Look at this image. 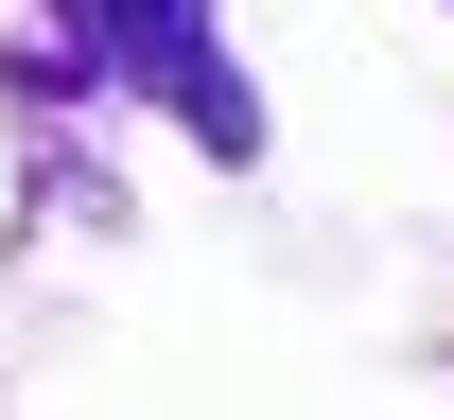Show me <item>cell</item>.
Returning <instances> with one entry per match:
<instances>
[{
    "label": "cell",
    "mask_w": 454,
    "mask_h": 420,
    "mask_svg": "<svg viewBox=\"0 0 454 420\" xmlns=\"http://www.w3.org/2000/svg\"><path fill=\"white\" fill-rule=\"evenodd\" d=\"M70 36H88V70H140L210 158H245L262 140V106H245V70L210 53V0H70Z\"/></svg>",
    "instance_id": "cell-1"
}]
</instances>
